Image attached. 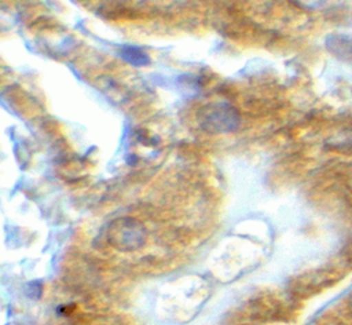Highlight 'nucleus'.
<instances>
[{
  "instance_id": "3",
  "label": "nucleus",
  "mask_w": 352,
  "mask_h": 325,
  "mask_svg": "<svg viewBox=\"0 0 352 325\" xmlns=\"http://www.w3.org/2000/svg\"><path fill=\"white\" fill-rule=\"evenodd\" d=\"M120 56L132 66L140 67L150 63L148 54L139 45H121Z\"/></svg>"
},
{
  "instance_id": "4",
  "label": "nucleus",
  "mask_w": 352,
  "mask_h": 325,
  "mask_svg": "<svg viewBox=\"0 0 352 325\" xmlns=\"http://www.w3.org/2000/svg\"><path fill=\"white\" fill-rule=\"evenodd\" d=\"M334 44L341 45V47H329V48H333L334 54H337L342 59H348L352 55V39L351 37H346V36L336 37Z\"/></svg>"
},
{
  "instance_id": "1",
  "label": "nucleus",
  "mask_w": 352,
  "mask_h": 325,
  "mask_svg": "<svg viewBox=\"0 0 352 325\" xmlns=\"http://www.w3.org/2000/svg\"><path fill=\"white\" fill-rule=\"evenodd\" d=\"M199 127L208 134H230L239 128L241 114L227 102H210L197 112Z\"/></svg>"
},
{
  "instance_id": "2",
  "label": "nucleus",
  "mask_w": 352,
  "mask_h": 325,
  "mask_svg": "<svg viewBox=\"0 0 352 325\" xmlns=\"http://www.w3.org/2000/svg\"><path fill=\"white\" fill-rule=\"evenodd\" d=\"M106 235L113 248L125 252L140 248L144 242L146 231L136 219L122 216L109 223Z\"/></svg>"
}]
</instances>
